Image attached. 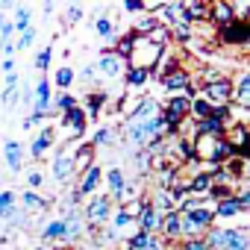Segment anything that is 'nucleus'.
<instances>
[{"label": "nucleus", "mask_w": 250, "mask_h": 250, "mask_svg": "<svg viewBox=\"0 0 250 250\" xmlns=\"http://www.w3.org/2000/svg\"><path fill=\"white\" fill-rule=\"evenodd\" d=\"M191 159L203 162V165H227L232 159L229 145L224 142V136H194L191 139Z\"/></svg>", "instance_id": "f257e3e1"}, {"label": "nucleus", "mask_w": 250, "mask_h": 250, "mask_svg": "<svg viewBox=\"0 0 250 250\" xmlns=\"http://www.w3.org/2000/svg\"><path fill=\"white\" fill-rule=\"evenodd\" d=\"M80 212H83V224H88V227L94 229V227L109 224V218H112V212H115V203H112L106 194H91L88 200H83Z\"/></svg>", "instance_id": "f03ea898"}, {"label": "nucleus", "mask_w": 250, "mask_h": 250, "mask_svg": "<svg viewBox=\"0 0 250 250\" xmlns=\"http://www.w3.org/2000/svg\"><path fill=\"white\" fill-rule=\"evenodd\" d=\"M209 227H215L212 206H197L183 212V238H200Z\"/></svg>", "instance_id": "7ed1b4c3"}, {"label": "nucleus", "mask_w": 250, "mask_h": 250, "mask_svg": "<svg viewBox=\"0 0 250 250\" xmlns=\"http://www.w3.org/2000/svg\"><path fill=\"white\" fill-rule=\"evenodd\" d=\"M162 50H165V47H159V44H156V42H150L147 36H139V42H136V47H133V53H130L127 65H139V68L153 71V68H156V62H159V56H162Z\"/></svg>", "instance_id": "20e7f679"}, {"label": "nucleus", "mask_w": 250, "mask_h": 250, "mask_svg": "<svg viewBox=\"0 0 250 250\" xmlns=\"http://www.w3.org/2000/svg\"><path fill=\"white\" fill-rule=\"evenodd\" d=\"M215 39H218V44H227V47H238V50H244L247 47V42H250V27H247V21H232V24H227V27H218L215 30Z\"/></svg>", "instance_id": "39448f33"}, {"label": "nucleus", "mask_w": 250, "mask_h": 250, "mask_svg": "<svg viewBox=\"0 0 250 250\" xmlns=\"http://www.w3.org/2000/svg\"><path fill=\"white\" fill-rule=\"evenodd\" d=\"M200 94H203L212 106H227V103H232V80H229V74H227V77H218V80H212V83H203V85H200Z\"/></svg>", "instance_id": "423d86ee"}, {"label": "nucleus", "mask_w": 250, "mask_h": 250, "mask_svg": "<svg viewBox=\"0 0 250 250\" xmlns=\"http://www.w3.org/2000/svg\"><path fill=\"white\" fill-rule=\"evenodd\" d=\"M94 65V71L100 74V77H106V80H118V77H124V71H127V59H121L115 50H103L100 56H97V62H91Z\"/></svg>", "instance_id": "0eeeda50"}, {"label": "nucleus", "mask_w": 250, "mask_h": 250, "mask_svg": "<svg viewBox=\"0 0 250 250\" xmlns=\"http://www.w3.org/2000/svg\"><path fill=\"white\" fill-rule=\"evenodd\" d=\"M50 147H56V127L53 124H42L39 127V136H33V142H30V156L27 159H33V162H39V159H44V153L50 150Z\"/></svg>", "instance_id": "6e6552de"}, {"label": "nucleus", "mask_w": 250, "mask_h": 250, "mask_svg": "<svg viewBox=\"0 0 250 250\" xmlns=\"http://www.w3.org/2000/svg\"><path fill=\"white\" fill-rule=\"evenodd\" d=\"M50 171H53V180L59 183V186H68L77 174H74V156H71V147H59L56 150V156H53V162H50Z\"/></svg>", "instance_id": "1a4fd4ad"}, {"label": "nucleus", "mask_w": 250, "mask_h": 250, "mask_svg": "<svg viewBox=\"0 0 250 250\" xmlns=\"http://www.w3.org/2000/svg\"><path fill=\"white\" fill-rule=\"evenodd\" d=\"M103 186V168L94 162V165H88L80 177H77V186H74V191L83 197V200H88L91 194H97V188Z\"/></svg>", "instance_id": "9d476101"}, {"label": "nucleus", "mask_w": 250, "mask_h": 250, "mask_svg": "<svg viewBox=\"0 0 250 250\" xmlns=\"http://www.w3.org/2000/svg\"><path fill=\"white\" fill-rule=\"evenodd\" d=\"M59 121H62V127H68L71 130V139L74 142H80V139H85V130H88V118H85V109L77 103L74 109H68L65 115H59Z\"/></svg>", "instance_id": "9b49d317"}, {"label": "nucleus", "mask_w": 250, "mask_h": 250, "mask_svg": "<svg viewBox=\"0 0 250 250\" xmlns=\"http://www.w3.org/2000/svg\"><path fill=\"white\" fill-rule=\"evenodd\" d=\"M0 159H3V165H6L9 174H21L24 159H27V156H24V145L15 142V139H6L3 147H0Z\"/></svg>", "instance_id": "f8f14e48"}, {"label": "nucleus", "mask_w": 250, "mask_h": 250, "mask_svg": "<svg viewBox=\"0 0 250 250\" xmlns=\"http://www.w3.org/2000/svg\"><path fill=\"white\" fill-rule=\"evenodd\" d=\"M221 250H250L247 227H221Z\"/></svg>", "instance_id": "ddd939ff"}, {"label": "nucleus", "mask_w": 250, "mask_h": 250, "mask_svg": "<svg viewBox=\"0 0 250 250\" xmlns=\"http://www.w3.org/2000/svg\"><path fill=\"white\" fill-rule=\"evenodd\" d=\"M159 100L156 97H150V94H145V97H139L136 103H133V109H127V124H133V121H147V118H153V115H159Z\"/></svg>", "instance_id": "4468645a"}, {"label": "nucleus", "mask_w": 250, "mask_h": 250, "mask_svg": "<svg viewBox=\"0 0 250 250\" xmlns=\"http://www.w3.org/2000/svg\"><path fill=\"white\" fill-rule=\"evenodd\" d=\"M159 83H162V88L168 91V97H174V94H183V88L191 83V71H188V65H180L177 71L165 74Z\"/></svg>", "instance_id": "2eb2a0df"}, {"label": "nucleus", "mask_w": 250, "mask_h": 250, "mask_svg": "<svg viewBox=\"0 0 250 250\" xmlns=\"http://www.w3.org/2000/svg\"><path fill=\"white\" fill-rule=\"evenodd\" d=\"M232 80V106H241V109H247L250 106V74L241 68L235 77H229Z\"/></svg>", "instance_id": "dca6fc26"}, {"label": "nucleus", "mask_w": 250, "mask_h": 250, "mask_svg": "<svg viewBox=\"0 0 250 250\" xmlns=\"http://www.w3.org/2000/svg\"><path fill=\"white\" fill-rule=\"evenodd\" d=\"M159 235H162L168 244H177V241H183V215H180V212H168V215H162Z\"/></svg>", "instance_id": "f3484780"}, {"label": "nucleus", "mask_w": 250, "mask_h": 250, "mask_svg": "<svg viewBox=\"0 0 250 250\" xmlns=\"http://www.w3.org/2000/svg\"><path fill=\"white\" fill-rule=\"evenodd\" d=\"M147 83H150V71H147V68L127 65V71H124V88H127L130 94H133V91H145Z\"/></svg>", "instance_id": "a211bd4d"}, {"label": "nucleus", "mask_w": 250, "mask_h": 250, "mask_svg": "<svg viewBox=\"0 0 250 250\" xmlns=\"http://www.w3.org/2000/svg\"><path fill=\"white\" fill-rule=\"evenodd\" d=\"M124 183H127V174H124L118 165H112L109 171H103V186H106V197L115 203L118 200V194H121V188H124Z\"/></svg>", "instance_id": "6ab92c4d"}, {"label": "nucleus", "mask_w": 250, "mask_h": 250, "mask_svg": "<svg viewBox=\"0 0 250 250\" xmlns=\"http://www.w3.org/2000/svg\"><path fill=\"white\" fill-rule=\"evenodd\" d=\"M147 200H150V206L159 212V215H168V212H177V197L168 191V188H153L150 194H147Z\"/></svg>", "instance_id": "aec40b11"}, {"label": "nucleus", "mask_w": 250, "mask_h": 250, "mask_svg": "<svg viewBox=\"0 0 250 250\" xmlns=\"http://www.w3.org/2000/svg\"><path fill=\"white\" fill-rule=\"evenodd\" d=\"M65 232H68V224L62 221V218H53V221H47L44 227H42V232H39V238L47 244V241H53V244H65Z\"/></svg>", "instance_id": "412c9836"}, {"label": "nucleus", "mask_w": 250, "mask_h": 250, "mask_svg": "<svg viewBox=\"0 0 250 250\" xmlns=\"http://www.w3.org/2000/svg\"><path fill=\"white\" fill-rule=\"evenodd\" d=\"M109 106V97H106V91H88V97H85V118L88 121H97L100 115H103V109Z\"/></svg>", "instance_id": "4be33fe9"}, {"label": "nucleus", "mask_w": 250, "mask_h": 250, "mask_svg": "<svg viewBox=\"0 0 250 250\" xmlns=\"http://www.w3.org/2000/svg\"><path fill=\"white\" fill-rule=\"evenodd\" d=\"M18 200H21V209H24V212H44V209L50 206V200H47L42 191H30V188L21 191Z\"/></svg>", "instance_id": "5701e85b"}, {"label": "nucleus", "mask_w": 250, "mask_h": 250, "mask_svg": "<svg viewBox=\"0 0 250 250\" xmlns=\"http://www.w3.org/2000/svg\"><path fill=\"white\" fill-rule=\"evenodd\" d=\"M18 209H21V206H18V194H15L12 188H3V191H0V221L9 224Z\"/></svg>", "instance_id": "b1692460"}, {"label": "nucleus", "mask_w": 250, "mask_h": 250, "mask_svg": "<svg viewBox=\"0 0 250 250\" xmlns=\"http://www.w3.org/2000/svg\"><path fill=\"white\" fill-rule=\"evenodd\" d=\"M77 71L74 68H68V65H59L56 71H53V77H50V85L56 88V91H71V85H74V77Z\"/></svg>", "instance_id": "393cba45"}, {"label": "nucleus", "mask_w": 250, "mask_h": 250, "mask_svg": "<svg viewBox=\"0 0 250 250\" xmlns=\"http://www.w3.org/2000/svg\"><path fill=\"white\" fill-rule=\"evenodd\" d=\"M77 103H80V100H77L71 91H56V94L50 97V118H53V115H65V112L74 109Z\"/></svg>", "instance_id": "a878e982"}, {"label": "nucleus", "mask_w": 250, "mask_h": 250, "mask_svg": "<svg viewBox=\"0 0 250 250\" xmlns=\"http://www.w3.org/2000/svg\"><path fill=\"white\" fill-rule=\"evenodd\" d=\"M224 130H227V124L212 115L203 121H194V133H200V136H224Z\"/></svg>", "instance_id": "bb28decb"}, {"label": "nucleus", "mask_w": 250, "mask_h": 250, "mask_svg": "<svg viewBox=\"0 0 250 250\" xmlns=\"http://www.w3.org/2000/svg\"><path fill=\"white\" fill-rule=\"evenodd\" d=\"M115 139H118V130L112 127V124H109V127L103 124V127L94 130V136H91L88 142H91V147L97 150V147H109V145H115Z\"/></svg>", "instance_id": "cd10ccee"}, {"label": "nucleus", "mask_w": 250, "mask_h": 250, "mask_svg": "<svg viewBox=\"0 0 250 250\" xmlns=\"http://www.w3.org/2000/svg\"><path fill=\"white\" fill-rule=\"evenodd\" d=\"M94 33H97L103 42H109V44H112V42H115V36H118V33H115V21H112L109 15H103V12L94 18Z\"/></svg>", "instance_id": "c85d7f7f"}, {"label": "nucleus", "mask_w": 250, "mask_h": 250, "mask_svg": "<svg viewBox=\"0 0 250 250\" xmlns=\"http://www.w3.org/2000/svg\"><path fill=\"white\" fill-rule=\"evenodd\" d=\"M168 36H171V42L174 44H191L194 42V33H191V24H174V27H168Z\"/></svg>", "instance_id": "c756f323"}, {"label": "nucleus", "mask_w": 250, "mask_h": 250, "mask_svg": "<svg viewBox=\"0 0 250 250\" xmlns=\"http://www.w3.org/2000/svg\"><path fill=\"white\" fill-rule=\"evenodd\" d=\"M27 27H33V9L30 6H18L15 15H12V30L15 33H24Z\"/></svg>", "instance_id": "7c9ffc66"}, {"label": "nucleus", "mask_w": 250, "mask_h": 250, "mask_svg": "<svg viewBox=\"0 0 250 250\" xmlns=\"http://www.w3.org/2000/svg\"><path fill=\"white\" fill-rule=\"evenodd\" d=\"M109 227H115V229H127V227H136V218L130 215V209H115L112 218H109Z\"/></svg>", "instance_id": "2f4dec72"}, {"label": "nucleus", "mask_w": 250, "mask_h": 250, "mask_svg": "<svg viewBox=\"0 0 250 250\" xmlns=\"http://www.w3.org/2000/svg\"><path fill=\"white\" fill-rule=\"evenodd\" d=\"M156 27H159V24H156V18H153V15H147V12H142V15H136L133 33H139V36H150Z\"/></svg>", "instance_id": "473e14b6"}, {"label": "nucleus", "mask_w": 250, "mask_h": 250, "mask_svg": "<svg viewBox=\"0 0 250 250\" xmlns=\"http://www.w3.org/2000/svg\"><path fill=\"white\" fill-rule=\"evenodd\" d=\"M33 65H36V71H50V65H53V44H44L39 53H36V59H33Z\"/></svg>", "instance_id": "72a5a7b5"}, {"label": "nucleus", "mask_w": 250, "mask_h": 250, "mask_svg": "<svg viewBox=\"0 0 250 250\" xmlns=\"http://www.w3.org/2000/svg\"><path fill=\"white\" fill-rule=\"evenodd\" d=\"M171 247H174V244H168V241H165L162 235H156V232H153V235H145V241L139 244V250H171Z\"/></svg>", "instance_id": "f704fd0d"}, {"label": "nucleus", "mask_w": 250, "mask_h": 250, "mask_svg": "<svg viewBox=\"0 0 250 250\" xmlns=\"http://www.w3.org/2000/svg\"><path fill=\"white\" fill-rule=\"evenodd\" d=\"M21 39H18V44H15V50H27V47H33L36 44V39H39V30L36 27H27L24 33H18Z\"/></svg>", "instance_id": "c9c22d12"}, {"label": "nucleus", "mask_w": 250, "mask_h": 250, "mask_svg": "<svg viewBox=\"0 0 250 250\" xmlns=\"http://www.w3.org/2000/svg\"><path fill=\"white\" fill-rule=\"evenodd\" d=\"M24 180H27V188H30V191H42V188H44V174H42L39 168L27 171V177H24Z\"/></svg>", "instance_id": "e433bc0d"}, {"label": "nucleus", "mask_w": 250, "mask_h": 250, "mask_svg": "<svg viewBox=\"0 0 250 250\" xmlns=\"http://www.w3.org/2000/svg\"><path fill=\"white\" fill-rule=\"evenodd\" d=\"M171 250H209V247H206L203 238H183V241H177Z\"/></svg>", "instance_id": "4c0bfd02"}, {"label": "nucleus", "mask_w": 250, "mask_h": 250, "mask_svg": "<svg viewBox=\"0 0 250 250\" xmlns=\"http://www.w3.org/2000/svg\"><path fill=\"white\" fill-rule=\"evenodd\" d=\"M227 3H229L232 15H235L238 21H247V9H250V0H227Z\"/></svg>", "instance_id": "58836bf2"}, {"label": "nucleus", "mask_w": 250, "mask_h": 250, "mask_svg": "<svg viewBox=\"0 0 250 250\" xmlns=\"http://www.w3.org/2000/svg\"><path fill=\"white\" fill-rule=\"evenodd\" d=\"M18 97H21V88L18 85H6L3 88V106L6 109H15L18 106Z\"/></svg>", "instance_id": "ea45409f"}, {"label": "nucleus", "mask_w": 250, "mask_h": 250, "mask_svg": "<svg viewBox=\"0 0 250 250\" xmlns=\"http://www.w3.org/2000/svg\"><path fill=\"white\" fill-rule=\"evenodd\" d=\"M74 77H80L83 83H88V85H97V71H94V65H85L80 74H74Z\"/></svg>", "instance_id": "a19ab883"}, {"label": "nucleus", "mask_w": 250, "mask_h": 250, "mask_svg": "<svg viewBox=\"0 0 250 250\" xmlns=\"http://www.w3.org/2000/svg\"><path fill=\"white\" fill-rule=\"evenodd\" d=\"M83 15H85V12H83V6H80V3H71V9L65 12V24H77Z\"/></svg>", "instance_id": "79ce46f5"}, {"label": "nucleus", "mask_w": 250, "mask_h": 250, "mask_svg": "<svg viewBox=\"0 0 250 250\" xmlns=\"http://www.w3.org/2000/svg\"><path fill=\"white\" fill-rule=\"evenodd\" d=\"M124 9H127V15H142V0H124Z\"/></svg>", "instance_id": "37998d69"}, {"label": "nucleus", "mask_w": 250, "mask_h": 250, "mask_svg": "<svg viewBox=\"0 0 250 250\" xmlns=\"http://www.w3.org/2000/svg\"><path fill=\"white\" fill-rule=\"evenodd\" d=\"M0 71H3V74H15V56H3V59H0Z\"/></svg>", "instance_id": "c03bdc74"}, {"label": "nucleus", "mask_w": 250, "mask_h": 250, "mask_svg": "<svg viewBox=\"0 0 250 250\" xmlns=\"http://www.w3.org/2000/svg\"><path fill=\"white\" fill-rule=\"evenodd\" d=\"M0 50H3V56H15V44H12V39H0Z\"/></svg>", "instance_id": "a18cd8bd"}, {"label": "nucleus", "mask_w": 250, "mask_h": 250, "mask_svg": "<svg viewBox=\"0 0 250 250\" xmlns=\"http://www.w3.org/2000/svg\"><path fill=\"white\" fill-rule=\"evenodd\" d=\"M12 36H15L12 21H3V24H0V39H12Z\"/></svg>", "instance_id": "49530a36"}, {"label": "nucleus", "mask_w": 250, "mask_h": 250, "mask_svg": "<svg viewBox=\"0 0 250 250\" xmlns=\"http://www.w3.org/2000/svg\"><path fill=\"white\" fill-rule=\"evenodd\" d=\"M53 9H56V0H44V12H47V15H50V12H53Z\"/></svg>", "instance_id": "de8ad7c7"}, {"label": "nucleus", "mask_w": 250, "mask_h": 250, "mask_svg": "<svg viewBox=\"0 0 250 250\" xmlns=\"http://www.w3.org/2000/svg\"><path fill=\"white\" fill-rule=\"evenodd\" d=\"M6 85H18V74H6Z\"/></svg>", "instance_id": "09e8293b"}, {"label": "nucleus", "mask_w": 250, "mask_h": 250, "mask_svg": "<svg viewBox=\"0 0 250 250\" xmlns=\"http://www.w3.org/2000/svg\"><path fill=\"white\" fill-rule=\"evenodd\" d=\"M0 9H12V0H0Z\"/></svg>", "instance_id": "8fccbe9b"}, {"label": "nucleus", "mask_w": 250, "mask_h": 250, "mask_svg": "<svg viewBox=\"0 0 250 250\" xmlns=\"http://www.w3.org/2000/svg\"><path fill=\"white\" fill-rule=\"evenodd\" d=\"M171 3H188V0H171Z\"/></svg>", "instance_id": "3c124183"}, {"label": "nucleus", "mask_w": 250, "mask_h": 250, "mask_svg": "<svg viewBox=\"0 0 250 250\" xmlns=\"http://www.w3.org/2000/svg\"><path fill=\"white\" fill-rule=\"evenodd\" d=\"M33 250H47V247H42V244H39V247H33Z\"/></svg>", "instance_id": "603ef678"}, {"label": "nucleus", "mask_w": 250, "mask_h": 250, "mask_svg": "<svg viewBox=\"0 0 250 250\" xmlns=\"http://www.w3.org/2000/svg\"><path fill=\"white\" fill-rule=\"evenodd\" d=\"M3 21H6V18H3V15H0V24H3Z\"/></svg>", "instance_id": "864d4df0"}, {"label": "nucleus", "mask_w": 250, "mask_h": 250, "mask_svg": "<svg viewBox=\"0 0 250 250\" xmlns=\"http://www.w3.org/2000/svg\"><path fill=\"white\" fill-rule=\"evenodd\" d=\"M71 3H77V0H71Z\"/></svg>", "instance_id": "5fc2aeb1"}]
</instances>
